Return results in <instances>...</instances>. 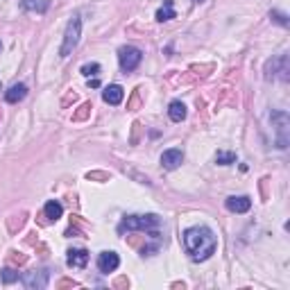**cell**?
<instances>
[{
  "label": "cell",
  "instance_id": "cell-3",
  "mask_svg": "<svg viewBox=\"0 0 290 290\" xmlns=\"http://www.w3.org/2000/svg\"><path fill=\"white\" fill-rule=\"evenodd\" d=\"M154 227H159V215L150 213V215H127L123 222H120L118 231L123 234V231H150L154 229Z\"/></svg>",
  "mask_w": 290,
  "mask_h": 290
},
{
  "label": "cell",
  "instance_id": "cell-22",
  "mask_svg": "<svg viewBox=\"0 0 290 290\" xmlns=\"http://www.w3.org/2000/svg\"><path fill=\"white\" fill-rule=\"evenodd\" d=\"M80 109H82V111H77V113H75V116H73V120H84V118H86V113L91 111V109H93V107H91V104H89V102H86V104H82V107H80Z\"/></svg>",
  "mask_w": 290,
  "mask_h": 290
},
{
  "label": "cell",
  "instance_id": "cell-26",
  "mask_svg": "<svg viewBox=\"0 0 290 290\" xmlns=\"http://www.w3.org/2000/svg\"><path fill=\"white\" fill-rule=\"evenodd\" d=\"M0 48H2V46H0Z\"/></svg>",
  "mask_w": 290,
  "mask_h": 290
},
{
  "label": "cell",
  "instance_id": "cell-8",
  "mask_svg": "<svg viewBox=\"0 0 290 290\" xmlns=\"http://www.w3.org/2000/svg\"><path fill=\"white\" fill-rule=\"evenodd\" d=\"M118 265H120V258H118V254L116 252H102L100 256H97V270L104 272V274L116 272Z\"/></svg>",
  "mask_w": 290,
  "mask_h": 290
},
{
  "label": "cell",
  "instance_id": "cell-16",
  "mask_svg": "<svg viewBox=\"0 0 290 290\" xmlns=\"http://www.w3.org/2000/svg\"><path fill=\"white\" fill-rule=\"evenodd\" d=\"M43 213H46V218L48 220H59L61 213H64V206L59 204V202H54V199H50L48 204L43 206Z\"/></svg>",
  "mask_w": 290,
  "mask_h": 290
},
{
  "label": "cell",
  "instance_id": "cell-18",
  "mask_svg": "<svg viewBox=\"0 0 290 290\" xmlns=\"http://www.w3.org/2000/svg\"><path fill=\"white\" fill-rule=\"evenodd\" d=\"M18 279H21V274H18L14 268L2 270V281H5V284H14V281H18Z\"/></svg>",
  "mask_w": 290,
  "mask_h": 290
},
{
  "label": "cell",
  "instance_id": "cell-6",
  "mask_svg": "<svg viewBox=\"0 0 290 290\" xmlns=\"http://www.w3.org/2000/svg\"><path fill=\"white\" fill-rule=\"evenodd\" d=\"M270 120H272L274 125H277V147H279V150H286V147H288V134H286V132H288V113L286 111H274L272 116H270Z\"/></svg>",
  "mask_w": 290,
  "mask_h": 290
},
{
  "label": "cell",
  "instance_id": "cell-24",
  "mask_svg": "<svg viewBox=\"0 0 290 290\" xmlns=\"http://www.w3.org/2000/svg\"><path fill=\"white\" fill-rule=\"evenodd\" d=\"M61 286H80L77 281H61Z\"/></svg>",
  "mask_w": 290,
  "mask_h": 290
},
{
  "label": "cell",
  "instance_id": "cell-21",
  "mask_svg": "<svg viewBox=\"0 0 290 290\" xmlns=\"http://www.w3.org/2000/svg\"><path fill=\"white\" fill-rule=\"evenodd\" d=\"M23 9H39V11H46V7H48V2H34V0H21Z\"/></svg>",
  "mask_w": 290,
  "mask_h": 290
},
{
  "label": "cell",
  "instance_id": "cell-10",
  "mask_svg": "<svg viewBox=\"0 0 290 290\" xmlns=\"http://www.w3.org/2000/svg\"><path fill=\"white\" fill-rule=\"evenodd\" d=\"M184 163V152L177 150V147H172V150H166L161 154V166L166 168V170H175V168H179Z\"/></svg>",
  "mask_w": 290,
  "mask_h": 290
},
{
  "label": "cell",
  "instance_id": "cell-2",
  "mask_svg": "<svg viewBox=\"0 0 290 290\" xmlns=\"http://www.w3.org/2000/svg\"><path fill=\"white\" fill-rule=\"evenodd\" d=\"M80 34H82V21H80V16H73L68 21V25H66L64 43H61V48H59V57H68V54L77 48Z\"/></svg>",
  "mask_w": 290,
  "mask_h": 290
},
{
  "label": "cell",
  "instance_id": "cell-13",
  "mask_svg": "<svg viewBox=\"0 0 290 290\" xmlns=\"http://www.w3.org/2000/svg\"><path fill=\"white\" fill-rule=\"evenodd\" d=\"M168 116H170L172 123H182L186 118V104L182 100H172L170 107H168Z\"/></svg>",
  "mask_w": 290,
  "mask_h": 290
},
{
  "label": "cell",
  "instance_id": "cell-1",
  "mask_svg": "<svg viewBox=\"0 0 290 290\" xmlns=\"http://www.w3.org/2000/svg\"><path fill=\"white\" fill-rule=\"evenodd\" d=\"M184 247L193 261H206L213 256L218 241L209 227H191L184 231Z\"/></svg>",
  "mask_w": 290,
  "mask_h": 290
},
{
  "label": "cell",
  "instance_id": "cell-20",
  "mask_svg": "<svg viewBox=\"0 0 290 290\" xmlns=\"http://www.w3.org/2000/svg\"><path fill=\"white\" fill-rule=\"evenodd\" d=\"M97 73H100V64H96V61H93V64H84V66H82V75H84V77L97 75Z\"/></svg>",
  "mask_w": 290,
  "mask_h": 290
},
{
  "label": "cell",
  "instance_id": "cell-7",
  "mask_svg": "<svg viewBox=\"0 0 290 290\" xmlns=\"http://www.w3.org/2000/svg\"><path fill=\"white\" fill-rule=\"evenodd\" d=\"M23 286L27 290H43L48 286V272L46 270H32L23 277Z\"/></svg>",
  "mask_w": 290,
  "mask_h": 290
},
{
  "label": "cell",
  "instance_id": "cell-12",
  "mask_svg": "<svg viewBox=\"0 0 290 290\" xmlns=\"http://www.w3.org/2000/svg\"><path fill=\"white\" fill-rule=\"evenodd\" d=\"M66 261H68L70 268H86V263H89V252H86V249H70Z\"/></svg>",
  "mask_w": 290,
  "mask_h": 290
},
{
  "label": "cell",
  "instance_id": "cell-14",
  "mask_svg": "<svg viewBox=\"0 0 290 290\" xmlns=\"http://www.w3.org/2000/svg\"><path fill=\"white\" fill-rule=\"evenodd\" d=\"M25 96H27V86L25 84H14L9 91L5 93V100L9 104H16V102H21Z\"/></svg>",
  "mask_w": 290,
  "mask_h": 290
},
{
  "label": "cell",
  "instance_id": "cell-23",
  "mask_svg": "<svg viewBox=\"0 0 290 290\" xmlns=\"http://www.w3.org/2000/svg\"><path fill=\"white\" fill-rule=\"evenodd\" d=\"M89 86H93V89H97V86H100V80H89Z\"/></svg>",
  "mask_w": 290,
  "mask_h": 290
},
{
  "label": "cell",
  "instance_id": "cell-17",
  "mask_svg": "<svg viewBox=\"0 0 290 290\" xmlns=\"http://www.w3.org/2000/svg\"><path fill=\"white\" fill-rule=\"evenodd\" d=\"M215 163H220V166L236 163V152H218V154H215Z\"/></svg>",
  "mask_w": 290,
  "mask_h": 290
},
{
  "label": "cell",
  "instance_id": "cell-25",
  "mask_svg": "<svg viewBox=\"0 0 290 290\" xmlns=\"http://www.w3.org/2000/svg\"><path fill=\"white\" fill-rule=\"evenodd\" d=\"M195 2H202V0H195Z\"/></svg>",
  "mask_w": 290,
  "mask_h": 290
},
{
  "label": "cell",
  "instance_id": "cell-5",
  "mask_svg": "<svg viewBox=\"0 0 290 290\" xmlns=\"http://www.w3.org/2000/svg\"><path fill=\"white\" fill-rule=\"evenodd\" d=\"M118 61H120V68H123L125 73H132V70H136L139 64L143 61V52H141L139 48H134V46H123V48L118 50Z\"/></svg>",
  "mask_w": 290,
  "mask_h": 290
},
{
  "label": "cell",
  "instance_id": "cell-11",
  "mask_svg": "<svg viewBox=\"0 0 290 290\" xmlns=\"http://www.w3.org/2000/svg\"><path fill=\"white\" fill-rule=\"evenodd\" d=\"M123 97H125V89L120 84H111V86H107V89L102 91V100L107 104H113V107L123 102Z\"/></svg>",
  "mask_w": 290,
  "mask_h": 290
},
{
  "label": "cell",
  "instance_id": "cell-15",
  "mask_svg": "<svg viewBox=\"0 0 290 290\" xmlns=\"http://www.w3.org/2000/svg\"><path fill=\"white\" fill-rule=\"evenodd\" d=\"M170 18H177V11L172 7V0H163V7L156 11V21L163 23V21H170Z\"/></svg>",
  "mask_w": 290,
  "mask_h": 290
},
{
  "label": "cell",
  "instance_id": "cell-4",
  "mask_svg": "<svg viewBox=\"0 0 290 290\" xmlns=\"http://www.w3.org/2000/svg\"><path fill=\"white\" fill-rule=\"evenodd\" d=\"M279 77L281 82H288L290 80V61H288V54H281L277 59H270L265 64V80H274Z\"/></svg>",
  "mask_w": 290,
  "mask_h": 290
},
{
  "label": "cell",
  "instance_id": "cell-19",
  "mask_svg": "<svg viewBox=\"0 0 290 290\" xmlns=\"http://www.w3.org/2000/svg\"><path fill=\"white\" fill-rule=\"evenodd\" d=\"M270 18H272L274 23H279V25L288 27V16H286L284 11H279V9H272V11H270Z\"/></svg>",
  "mask_w": 290,
  "mask_h": 290
},
{
  "label": "cell",
  "instance_id": "cell-9",
  "mask_svg": "<svg viewBox=\"0 0 290 290\" xmlns=\"http://www.w3.org/2000/svg\"><path fill=\"white\" fill-rule=\"evenodd\" d=\"M225 206L231 211V213H247L249 209H252V199L247 197V195H234V197H227Z\"/></svg>",
  "mask_w": 290,
  "mask_h": 290
}]
</instances>
